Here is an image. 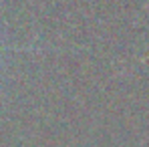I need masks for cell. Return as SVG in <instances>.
<instances>
[{
    "label": "cell",
    "instance_id": "obj_1",
    "mask_svg": "<svg viewBox=\"0 0 149 147\" xmlns=\"http://www.w3.org/2000/svg\"><path fill=\"white\" fill-rule=\"evenodd\" d=\"M4 50H8L6 47H0V52H4Z\"/></svg>",
    "mask_w": 149,
    "mask_h": 147
}]
</instances>
